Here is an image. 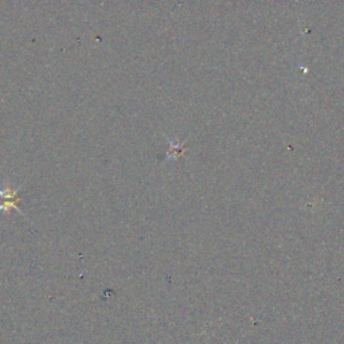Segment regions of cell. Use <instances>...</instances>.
<instances>
[{
  "instance_id": "obj_1",
  "label": "cell",
  "mask_w": 344,
  "mask_h": 344,
  "mask_svg": "<svg viewBox=\"0 0 344 344\" xmlns=\"http://www.w3.org/2000/svg\"><path fill=\"white\" fill-rule=\"evenodd\" d=\"M20 191H22V187L12 188L10 179L4 180L3 186L0 187V212H4L8 215L10 211L14 210V211L19 212L20 215H23L27 220H30L19 207V202L22 200L19 195Z\"/></svg>"
},
{
  "instance_id": "obj_2",
  "label": "cell",
  "mask_w": 344,
  "mask_h": 344,
  "mask_svg": "<svg viewBox=\"0 0 344 344\" xmlns=\"http://www.w3.org/2000/svg\"><path fill=\"white\" fill-rule=\"evenodd\" d=\"M183 152V147L178 143H171V147H169V151L167 152V156H165V160L169 161L172 159H178V157L182 155Z\"/></svg>"
}]
</instances>
